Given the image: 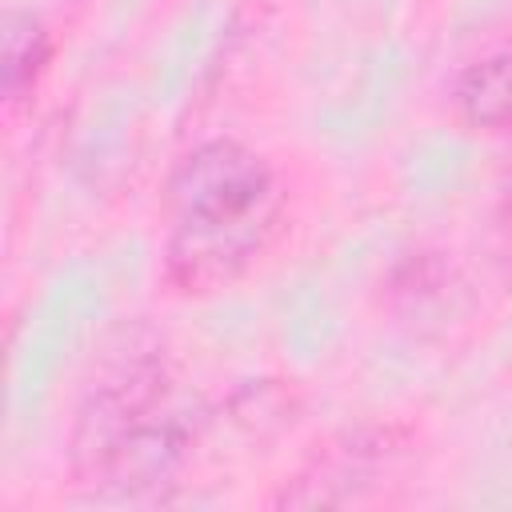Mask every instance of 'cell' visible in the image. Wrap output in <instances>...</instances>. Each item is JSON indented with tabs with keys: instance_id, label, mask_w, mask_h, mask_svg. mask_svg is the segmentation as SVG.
<instances>
[{
	"instance_id": "6da1fadb",
	"label": "cell",
	"mask_w": 512,
	"mask_h": 512,
	"mask_svg": "<svg viewBox=\"0 0 512 512\" xmlns=\"http://www.w3.org/2000/svg\"><path fill=\"white\" fill-rule=\"evenodd\" d=\"M172 236L164 276L184 296L236 284L268 248L280 224L276 176L240 140H204L168 176Z\"/></svg>"
},
{
	"instance_id": "7a4b0ae2",
	"label": "cell",
	"mask_w": 512,
	"mask_h": 512,
	"mask_svg": "<svg viewBox=\"0 0 512 512\" xmlns=\"http://www.w3.org/2000/svg\"><path fill=\"white\" fill-rule=\"evenodd\" d=\"M192 448L188 420L168 408V372L160 344L148 336H124V348L104 356L76 428H72V476L116 500L156 496L176 480Z\"/></svg>"
},
{
	"instance_id": "3957f363",
	"label": "cell",
	"mask_w": 512,
	"mask_h": 512,
	"mask_svg": "<svg viewBox=\"0 0 512 512\" xmlns=\"http://www.w3.org/2000/svg\"><path fill=\"white\" fill-rule=\"evenodd\" d=\"M452 100L464 124L480 132H512V52L468 64L452 84Z\"/></svg>"
},
{
	"instance_id": "277c9868",
	"label": "cell",
	"mask_w": 512,
	"mask_h": 512,
	"mask_svg": "<svg viewBox=\"0 0 512 512\" xmlns=\"http://www.w3.org/2000/svg\"><path fill=\"white\" fill-rule=\"evenodd\" d=\"M52 60V40L32 12H8L4 20V96L24 100Z\"/></svg>"
},
{
	"instance_id": "5b68a950",
	"label": "cell",
	"mask_w": 512,
	"mask_h": 512,
	"mask_svg": "<svg viewBox=\"0 0 512 512\" xmlns=\"http://www.w3.org/2000/svg\"><path fill=\"white\" fill-rule=\"evenodd\" d=\"M504 216H508V232H512V188H508V204H504Z\"/></svg>"
}]
</instances>
